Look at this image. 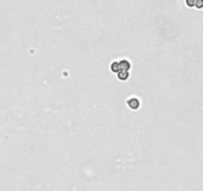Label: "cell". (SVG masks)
I'll list each match as a JSON object with an SVG mask.
<instances>
[{
  "label": "cell",
  "instance_id": "obj_1",
  "mask_svg": "<svg viewBox=\"0 0 203 191\" xmlns=\"http://www.w3.org/2000/svg\"><path fill=\"white\" fill-rule=\"evenodd\" d=\"M127 103L130 108H133V110H136V108L140 107V101L136 99V98H130L129 100H128Z\"/></svg>",
  "mask_w": 203,
  "mask_h": 191
},
{
  "label": "cell",
  "instance_id": "obj_6",
  "mask_svg": "<svg viewBox=\"0 0 203 191\" xmlns=\"http://www.w3.org/2000/svg\"><path fill=\"white\" fill-rule=\"evenodd\" d=\"M195 6H196L197 8H202V7H203V0H196Z\"/></svg>",
  "mask_w": 203,
  "mask_h": 191
},
{
  "label": "cell",
  "instance_id": "obj_3",
  "mask_svg": "<svg viewBox=\"0 0 203 191\" xmlns=\"http://www.w3.org/2000/svg\"><path fill=\"white\" fill-rule=\"evenodd\" d=\"M111 70L113 73H119L120 71V66H119V62L114 61L111 64Z\"/></svg>",
  "mask_w": 203,
  "mask_h": 191
},
{
  "label": "cell",
  "instance_id": "obj_4",
  "mask_svg": "<svg viewBox=\"0 0 203 191\" xmlns=\"http://www.w3.org/2000/svg\"><path fill=\"white\" fill-rule=\"evenodd\" d=\"M118 77L120 81H125L129 78V72L128 71H119L118 73Z\"/></svg>",
  "mask_w": 203,
  "mask_h": 191
},
{
  "label": "cell",
  "instance_id": "obj_2",
  "mask_svg": "<svg viewBox=\"0 0 203 191\" xmlns=\"http://www.w3.org/2000/svg\"><path fill=\"white\" fill-rule=\"evenodd\" d=\"M119 66H120V71H129L130 68V64L128 60H122L119 62Z\"/></svg>",
  "mask_w": 203,
  "mask_h": 191
},
{
  "label": "cell",
  "instance_id": "obj_5",
  "mask_svg": "<svg viewBox=\"0 0 203 191\" xmlns=\"http://www.w3.org/2000/svg\"><path fill=\"white\" fill-rule=\"evenodd\" d=\"M185 2H186V5H187V6L193 7V6H195L196 0H185Z\"/></svg>",
  "mask_w": 203,
  "mask_h": 191
}]
</instances>
